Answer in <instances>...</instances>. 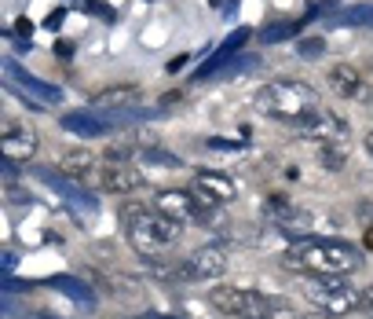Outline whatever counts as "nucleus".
<instances>
[{
    "label": "nucleus",
    "mask_w": 373,
    "mask_h": 319,
    "mask_svg": "<svg viewBox=\"0 0 373 319\" xmlns=\"http://www.w3.org/2000/svg\"><path fill=\"white\" fill-rule=\"evenodd\" d=\"M286 264L300 268L307 276H348L355 268H363V253L351 243H340V238L304 235V238H297V246L286 253Z\"/></svg>",
    "instance_id": "nucleus-1"
},
{
    "label": "nucleus",
    "mask_w": 373,
    "mask_h": 319,
    "mask_svg": "<svg viewBox=\"0 0 373 319\" xmlns=\"http://www.w3.org/2000/svg\"><path fill=\"white\" fill-rule=\"evenodd\" d=\"M125 228H128V243L139 257L154 261L169 243H176L183 231L180 220L165 217L161 210H143V205H125Z\"/></svg>",
    "instance_id": "nucleus-2"
},
{
    "label": "nucleus",
    "mask_w": 373,
    "mask_h": 319,
    "mask_svg": "<svg viewBox=\"0 0 373 319\" xmlns=\"http://www.w3.org/2000/svg\"><path fill=\"white\" fill-rule=\"evenodd\" d=\"M318 107H322L318 92L307 81H271L256 92V110H264L279 121H304Z\"/></svg>",
    "instance_id": "nucleus-3"
},
{
    "label": "nucleus",
    "mask_w": 373,
    "mask_h": 319,
    "mask_svg": "<svg viewBox=\"0 0 373 319\" xmlns=\"http://www.w3.org/2000/svg\"><path fill=\"white\" fill-rule=\"evenodd\" d=\"M304 297L311 301L318 312H326L330 319L351 315L363 305V297L355 294L348 283H340V276H307L304 279Z\"/></svg>",
    "instance_id": "nucleus-4"
},
{
    "label": "nucleus",
    "mask_w": 373,
    "mask_h": 319,
    "mask_svg": "<svg viewBox=\"0 0 373 319\" xmlns=\"http://www.w3.org/2000/svg\"><path fill=\"white\" fill-rule=\"evenodd\" d=\"M34 177H37L41 184L52 187L73 213H80V217H95V213H99V202H95V195H92L88 187H80L77 177H66V172L59 177L55 169H34Z\"/></svg>",
    "instance_id": "nucleus-5"
},
{
    "label": "nucleus",
    "mask_w": 373,
    "mask_h": 319,
    "mask_svg": "<svg viewBox=\"0 0 373 319\" xmlns=\"http://www.w3.org/2000/svg\"><path fill=\"white\" fill-rule=\"evenodd\" d=\"M297 133L315 143H348V121L337 110H311L304 121H297Z\"/></svg>",
    "instance_id": "nucleus-6"
},
{
    "label": "nucleus",
    "mask_w": 373,
    "mask_h": 319,
    "mask_svg": "<svg viewBox=\"0 0 373 319\" xmlns=\"http://www.w3.org/2000/svg\"><path fill=\"white\" fill-rule=\"evenodd\" d=\"M223 272H227V253L220 246L194 250L180 264V279H187V283H209V279H220Z\"/></svg>",
    "instance_id": "nucleus-7"
},
{
    "label": "nucleus",
    "mask_w": 373,
    "mask_h": 319,
    "mask_svg": "<svg viewBox=\"0 0 373 319\" xmlns=\"http://www.w3.org/2000/svg\"><path fill=\"white\" fill-rule=\"evenodd\" d=\"M190 191H194V195H198L202 202H209V205H227V202H234L238 184L227 177V172L198 169V172H194V180H190Z\"/></svg>",
    "instance_id": "nucleus-8"
},
{
    "label": "nucleus",
    "mask_w": 373,
    "mask_h": 319,
    "mask_svg": "<svg viewBox=\"0 0 373 319\" xmlns=\"http://www.w3.org/2000/svg\"><path fill=\"white\" fill-rule=\"evenodd\" d=\"M4 74H8L19 88H26V95H34L37 103H44V107H59V103H62V88H59V85L44 81V77H34L29 70H22L15 59H4Z\"/></svg>",
    "instance_id": "nucleus-9"
},
{
    "label": "nucleus",
    "mask_w": 373,
    "mask_h": 319,
    "mask_svg": "<svg viewBox=\"0 0 373 319\" xmlns=\"http://www.w3.org/2000/svg\"><path fill=\"white\" fill-rule=\"evenodd\" d=\"M95 184H99V191H110V195H132V191L143 187V177L128 162H106L95 172Z\"/></svg>",
    "instance_id": "nucleus-10"
},
{
    "label": "nucleus",
    "mask_w": 373,
    "mask_h": 319,
    "mask_svg": "<svg viewBox=\"0 0 373 319\" xmlns=\"http://www.w3.org/2000/svg\"><path fill=\"white\" fill-rule=\"evenodd\" d=\"M59 125L66 133H73V136H85V140L113 133V121L106 118V110H73V114H62Z\"/></svg>",
    "instance_id": "nucleus-11"
},
{
    "label": "nucleus",
    "mask_w": 373,
    "mask_h": 319,
    "mask_svg": "<svg viewBox=\"0 0 373 319\" xmlns=\"http://www.w3.org/2000/svg\"><path fill=\"white\" fill-rule=\"evenodd\" d=\"M326 85L337 92V95H344V100H355V95H366L363 92V74L348 67V62H337V67H330L326 74Z\"/></svg>",
    "instance_id": "nucleus-12"
},
{
    "label": "nucleus",
    "mask_w": 373,
    "mask_h": 319,
    "mask_svg": "<svg viewBox=\"0 0 373 319\" xmlns=\"http://www.w3.org/2000/svg\"><path fill=\"white\" fill-rule=\"evenodd\" d=\"M128 107H139V92L132 85H113L92 95V110H128Z\"/></svg>",
    "instance_id": "nucleus-13"
},
{
    "label": "nucleus",
    "mask_w": 373,
    "mask_h": 319,
    "mask_svg": "<svg viewBox=\"0 0 373 319\" xmlns=\"http://www.w3.org/2000/svg\"><path fill=\"white\" fill-rule=\"evenodd\" d=\"M0 151H4V158H11V162H26V158L37 154V136L22 133V129H4Z\"/></svg>",
    "instance_id": "nucleus-14"
},
{
    "label": "nucleus",
    "mask_w": 373,
    "mask_h": 319,
    "mask_svg": "<svg viewBox=\"0 0 373 319\" xmlns=\"http://www.w3.org/2000/svg\"><path fill=\"white\" fill-rule=\"evenodd\" d=\"M253 67H256V55H231V59L216 62V67H202L198 81H227V77H238V74H246Z\"/></svg>",
    "instance_id": "nucleus-15"
},
{
    "label": "nucleus",
    "mask_w": 373,
    "mask_h": 319,
    "mask_svg": "<svg viewBox=\"0 0 373 319\" xmlns=\"http://www.w3.org/2000/svg\"><path fill=\"white\" fill-rule=\"evenodd\" d=\"M241 297H246V290H238V286H213L209 290V305L223 315L241 319Z\"/></svg>",
    "instance_id": "nucleus-16"
},
{
    "label": "nucleus",
    "mask_w": 373,
    "mask_h": 319,
    "mask_svg": "<svg viewBox=\"0 0 373 319\" xmlns=\"http://www.w3.org/2000/svg\"><path fill=\"white\" fill-rule=\"evenodd\" d=\"M59 165H62V172H66V177H92V154L88 151H66L59 158Z\"/></svg>",
    "instance_id": "nucleus-17"
},
{
    "label": "nucleus",
    "mask_w": 373,
    "mask_h": 319,
    "mask_svg": "<svg viewBox=\"0 0 373 319\" xmlns=\"http://www.w3.org/2000/svg\"><path fill=\"white\" fill-rule=\"evenodd\" d=\"M48 286H55V290H62L66 297H73L77 305H92L95 301V294L88 290L85 283H77V279H70V276H59V279H48Z\"/></svg>",
    "instance_id": "nucleus-18"
},
{
    "label": "nucleus",
    "mask_w": 373,
    "mask_h": 319,
    "mask_svg": "<svg viewBox=\"0 0 373 319\" xmlns=\"http://www.w3.org/2000/svg\"><path fill=\"white\" fill-rule=\"evenodd\" d=\"M330 26H373V4H359V8H348V11H337Z\"/></svg>",
    "instance_id": "nucleus-19"
},
{
    "label": "nucleus",
    "mask_w": 373,
    "mask_h": 319,
    "mask_svg": "<svg viewBox=\"0 0 373 319\" xmlns=\"http://www.w3.org/2000/svg\"><path fill=\"white\" fill-rule=\"evenodd\" d=\"M139 162L150 165V169H180V154H169L161 147H143L139 151Z\"/></svg>",
    "instance_id": "nucleus-20"
},
{
    "label": "nucleus",
    "mask_w": 373,
    "mask_h": 319,
    "mask_svg": "<svg viewBox=\"0 0 373 319\" xmlns=\"http://www.w3.org/2000/svg\"><path fill=\"white\" fill-rule=\"evenodd\" d=\"M348 158V147L344 143H318V165L322 169H340Z\"/></svg>",
    "instance_id": "nucleus-21"
},
{
    "label": "nucleus",
    "mask_w": 373,
    "mask_h": 319,
    "mask_svg": "<svg viewBox=\"0 0 373 319\" xmlns=\"http://www.w3.org/2000/svg\"><path fill=\"white\" fill-rule=\"evenodd\" d=\"M246 41H249V29H234V34H231V37H227V41L220 44V52H216L213 59H209V62H205V67H216V62H223V59H231V55H234V52H238V48H241V44H246Z\"/></svg>",
    "instance_id": "nucleus-22"
},
{
    "label": "nucleus",
    "mask_w": 373,
    "mask_h": 319,
    "mask_svg": "<svg viewBox=\"0 0 373 319\" xmlns=\"http://www.w3.org/2000/svg\"><path fill=\"white\" fill-rule=\"evenodd\" d=\"M297 22H271V26H264L260 29V41L264 44H279V41H289V37H297Z\"/></svg>",
    "instance_id": "nucleus-23"
},
{
    "label": "nucleus",
    "mask_w": 373,
    "mask_h": 319,
    "mask_svg": "<svg viewBox=\"0 0 373 319\" xmlns=\"http://www.w3.org/2000/svg\"><path fill=\"white\" fill-rule=\"evenodd\" d=\"M297 55H300V59L326 55V41H322V37H304V41H297Z\"/></svg>",
    "instance_id": "nucleus-24"
},
{
    "label": "nucleus",
    "mask_w": 373,
    "mask_h": 319,
    "mask_svg": "<svg viewBox=\"0 0 373 319\" xmlns=\"http://www.w3.org/2000/svg\"><path fill=\"white\" fill-rule=\"evenodd\" d=\"M267 319H300V315H297V308L289 305V301L271 297V301H267Z\"/></svg>",
    "instance_id": "nucleus-25"
},
{
    "label": "nucleus",
    "mask_w": 373,
    "mask_h": 319,
    "mask_svg": "<svg viewBox=\"0 0 373 319\" xmlns=\"http://www.w3.org/2000/svg\"><path fill=\"white\" fill-rule=\"evenodd\" d=\"M132 154H136L132 147H121V143H118V147H110V151H106V162H128Z\"/></svg>",
    "instance_id": "nucleus-26"
},
{
    "label": "nucleus",
    "mask_w": 373,
    "mask_h": 319,
    "mask_svg": "<svg viewBox=\"0 0 373 319\" xmlns=\"http://www.w3.org/2000/svg\"><path fill=\"white\" fill-rule=\"evenodd\" d=\"M52 52H55L59 59H70V55H73V41H62V37H59V41L52 44Z\"/></svg>",
    "instance_id": "nucleus-27"
},
{
    "label": "nucleus",
    "mask_w": 373,
    "mask_h": 319,
    "mask_svg": "<svg viewBox=\"0 0 373 319\" xmlns=\"http://www.w3.org/2000/svg\"><path fill=\"white\" fill-rule=\"evenodd\" d=\"M205 147H213V151H238L241 143H231V140H220V136H213V140L205 143Z\"/></svg>",
    "instance_id": "nucleus-28"
},
{
    "label": "nucleus",
    "mask_w": 373,
    "mask_h": 319,
    "mask_svg": "<svg viewBox=\"0 0 373 319\" xmlns=\"http://www.w3.org/2000/svg\"><path fill=\"white\" fill-rule=\"evenodd\" d=\"M15 34L29 37V34H34V22H29V19H15Z\"/></svg>",
    "instance_id": "nucleus-29"
},
{
    "label": "nucleus",
    "mask_w": 373,
    "mask_h": 319,
    "mask_svg": "<svg viewBox=\"0 0 373 319\" xmlns=\"http://www.w3.org/2000/svg\"><path fill=\"white\" fill-rule=\"evenodd\" d=\"M359 297H363V308H366V312L373 315V286H366V290H363Z\"/></svg>",
    "instance_id": "nucleus-30"
},
{
    "label": "nucleus",
    "mask_w": 373,
    "mask_h": 319,
    "mask_svg": "<svg viewBox=\"0 0 373 319\" xmlns=\"http://www.w3.org/2000/svg\"><path fill=\"white\" fill-rule=\"evenodd\" d=\"M62 15H66V11H52V15H48V26H59V22H62Z\"/></svg>",
    "instance_id": "nucleus-31"
},
{
    "label": "nucleus",
    "mask_w": 373,
    "mask_h": 319,
    "mask_svg": "<svg viewBox=\"0 0 373 319\" xmlns=\"http://www.w3.org/2000/svg\"><path fill=\"white\" fill-rule=\"evenodd\" d=\"M183 62H187V55H180V59H172V62H169V74H176V70H180V67H183Z\"/></svg>",
    "instance_id": "nucleus-32"
},
{
    "label": "nucleus",
    "mask_w": 373,
    "mask_h": 319,
    "mask_svg": "<svg viewBox=\"0 0 373 319\" xmlns=\"http://www.w3.org/2000/svg\"><path fill=\"white\" fill-rule=\"evenodd\" d=\"M363 243H366V250H373V224L366 228V238H363Z\"/></svg>",
    "instance_id": "nucleus-33"
},
{
    "label": "nucleus",
    "mask_w": 373,
    "mask_h": 319,
    "mask_svg": "<svg viewBox=\"0 0 373 319\" xmlns=\"http://www.w3.org/2000/svg\"><path fill=\"white\" fill-rule=\"evenodd\" d=\"M366 151H370V158H373V140H370V143H366Z\"/></svg>",
    "instance_id": "nucleus-34"
},
{
    "label": "nucleus",
    "mask_w": 373,
    "mask_h": 319,
    "mask_svg": "<svg viewBox=\"0 0 373 319\" xmlns=\"http://www.w3.org/2000/svg\"><path fill=\"white\" fill-rule=\"evenodd\" d=\"M147 319H169V315H147Z\"/></svg>",
    "instance_id": "nucleus-35"
}]
</instances>
